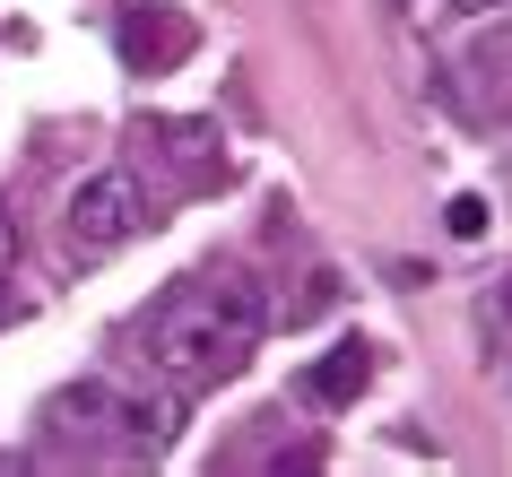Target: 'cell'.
Returning <instances> with one entry per match:
<instances>
[{
    "label": "cell",
    "mask_w": 512,
    "mask_h": 477,
    "mask_svg": "<svg viewBox=\"0 0 512 477\" xmlns=\"http://www.w3.org/2000/svg\"><path fill=\"white\" fill-rule=\"evenodd\" d=\"M270 330V304L261 287H243V278H200V287L165 295L157 321H148V365L174 382V391H200L217 373H235L252 347Z\"/></svg>",
    "instance_id": "6da1fadb"
},
{
    "label": "cell",
    "mask_w": 512,
    "mask_h": 477,
    "mask_svg": "<svg viewBox=\"0 0 512 477\" xmlns=\"http://www.w3.org/2000/svg\"><path fill=\"white\" fill-rule=\"evenodd\" d=\"M53 417L79 425V434H105V443H122V451H165V443H174V425H183L165 399L113 391V382H79V391H61Z\"/></svg>",
    "instance_id": "7a4b0ae2"
},
{
    "label": "cell",
    "mask_w": 512,
    "mask_h": 477,
    "mask_svg": "<svg viewBox=\"0 0 512 477\" xmlns=\"http://www.w3.org/2000/svg\"><path fill=\"white\" fill-rule=\"evenodd\" d=\"M139 226H148V191H139L131 165H105V174H87L61 200V235L79 243V252H122Z\"/></svg>",
    "instance_id": "3957f363"
},
{
    "label": "cell",
    "mask_w": 512,
    "mask_h": 477,
    "mask_svg": "<svg viewBox=\"0 0 512 477\" xmlns=\"http://www.w3.org/2000/svg\"><path fill=\"white\" fill-rule=\"evenodd\" d=\"M365 373H374V365H365V347H330V356H322V365H313V399H322V408H339V399H356V391H365Z\"/></svg>",
    "instance_id": "277c9868"
},
{
    "label": "cell",
    "mask_w": 512,
    "mask_h": 477,
    "mask_svg": "<svg viewBox=\"0 0 512 477\" xmlns=\"http://www.w3.org/2000/svg\"><path fill=\"white\" fill-rule=\"evenodd\" d=\"M452 235H460V243L486 235V200H478V191H460V200H452Z\"/></svg>",
    "instance_id": "5b68a950"
},
{
    "label": "cell",
    "mask_w": 512,
    "mask_h": 477,
    "mask_svg": "<svg viewBox=\"0 0 512 477\" xmlns=\"http://www.w3.org/2000/svg\"><path fill=\"white\" fill-rule=\"evenodd\" d=\"M460 18H486V9H504V0H452Z\"/></svg>",
    "instance_id": "8992f818"
},
{
    "label": "cell",
    "mask_w": 512,
    "mask_h": 477,
    "mask_svg": "<svg viewBox=\"0 0 512 477\" xmlns=\"http://www.w3.org/2000/svg\"><path fill=\"white\" fill-rule=\"evenodd\" d=\"M9 252H18V235H9V217H0V278H9Z\"/></svg>",
    "instance_id": "52a82bcc"
}]
</instances>
